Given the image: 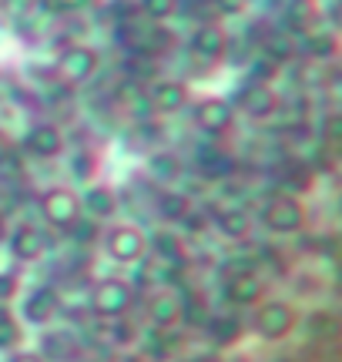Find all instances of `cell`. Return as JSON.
Instances as JSON below:
<instances>
[{
    "instance_id": "cell-1",
    "label": "cell",
    "mask_w": 342,
    "mask_h": 362,
    "mask_svg": "<svg viewBox=\"0 0 342 362\" xmlns=\"http://www.w3.org/2000/svg\"><path fill=\"white\" fill-rule=\"evenodd\" d=\"M252 325H255V332L265 342H282V339H289L295 332L299 312L292 309L289 302H282V298H262L255 305V312H252Z\"/></svg>"
},
{
    "instance_id": "cell-2",
    "label": "cell",
    "mask_w": 342,
    "mask_h": 362,
    "mask_svg": "<svg viewBox=\"0 0 342 362\" xmlns=\"http://www.w3.org/2000/svg\"><path fill=\"white\" fill-rule=\"evenodd\" d=\"M91 312L98 319H111V322H118L124 319L134 305V288L131 282H124V279H98L91 285Z\"/></svg>"
},
{
    "instance_id": "cell-3",
    "label": "cell",
    "mask_w": 342,
    "mask_h": 362,
    "mask_svg": "<svg viewBox=\"0 0 342 362\" xmlns=\"http://www.w3.org/2000/svg\"><path fill=\"white\" fill-rule=\"evenodd\" d=\"M105 252L114 265L131 269V265H141V262H145V255L151 252V245H148L145 228H138V225L128 221V225H111V228H107Z\"/></svg>"
},
{
    "instance_id": "cell-4",
    "label": "cell",
    "mask_w": 342,
    "mask_h": 362,
    "mask_svg": "<svg viewBox=\"0 0 342 362\" xmlns=\"http://www.w3.org/2000/svg\"><path fill=\"white\" fill-rule=\"evenodd\" d=\"M64 309V298L61 292L54 288V285H34V288H27L24 298H20V309H17V319L24 325H51L57 315Z\"/></svg>"
},
{
    "instance_id": "cell-5",
    "label": "cell",
    "mask_w": 342,
    "mask_h": 362,
    "mask_svg": "<svg viewBox=\"0 0 342 362\" xmlns=\"http://www.w3.org/2000/svg\"><path fill=\"white\" fill-rule=\"evenodd\" d=\"M40 215L54 228H78L81 225V194L67 185L47 188L40 194Z\"/></svg>"
},
{
    "instance_id": "cell-6",
    "label": "cell",
    "mask_w": 342,
    "mask_h": 362,
    "mask_svg": "<svg viewBox=\"0 0 342 362\" xmlns=\"http://www.w3.org/2000/svg\"><path fill=\"white\" fill-rule=\"evenodd\" d=\"M262 225L272 235H295L305 225V208L299 198L278 194L262 208Z\"/></svg>"
},
{
    "instance_id": "cell-7",
    "label": "cell",
    "mask_w": 342,
    "mask_h": 362,
    "mask_svg": "<svg viewBox=\"0 0 342 362\" xmlns=\"http://www.w3.org/2000/svg\"><path fill=\"white\" fill-rule=\"evenodd\" d=\"M7 248H11V255L17 262H37L47 255L51 235L44 232L40 225H34V221H20V225H13L11 235H7Z\"/></svg>"
},
{
    "instance_id": "cell-8",
    "label": "cell",
    "mask_w": 342,
    "mask_h": 362,
    "mask_svg": "<svg viewBox=\"0 0 342 362\" xmlns=\"http://www.w3.org/2000/svg\"><path fill=\"white\" fill-rule=\"evenodd\" d=\"M94 71H98V51L88 44H71L57 57V74L64 84H84L94 78Z\"/></svg>"
},
{
    "instance_id": "cell-9",
    "label": "cell",
    "mask_w": 342,
    "mask_h": 362,
    "mask_svg": "<svg viewBox=\"0 0 342 362\" xmlns=\"http://www.w3.org/2000/svg\"><path fill=\"white\" fill-rule=\"evenodd\" d=\"M225 292V302H232V305H242V309H255L265 296V282L259 272L252 269H235L222 285Z\"/></svg>"
},
{
    "instance_id": "cell-10",
    "label": "cell",
    "mask_w": 342,
    "mask_h": 362,
    "mask_svg": "<svg viewBox=\"0 0 342 362\" xmlns=\"http://www.w3.org/2000/svg\"><path fill=\"white\" fill-rule=\"evenodd\" d=\"M24 148L34 158H57L64 151V134H61L57 124L40 121V124H34V128L24 134Z\"/></svg>"
},
{
    "instance_id": "cell-11",
    "label": "cell",
    "mask_w": 342,
    "mask_h": 362,
    "mask_svg": "<svg viewBox=\"0 0 342 362\" xmlns=\"http://www.w3.org/2000/svg\"><path fill=\"white\" fill-rule=\"evenodd\" d=\"M81 194V218H91V221H107L114 218V211H118V198L111 188L105 185H91V188H84Z\"/></svg>"
},
{
    "instance_id": "cell-12",
    "label": "cell",
    "mask_w": 342,
    "mask_h": 362,
    "mask_svg": "<svg viewBox=\"0 0 342 362\" xmlns=\"http://www.w3.org/2000/svg\"><path fill=\"white\" fill-rule=\"evenodd\" d=\"M195 121L201 131H208L211 138H218L225 131H232V124H235V107L228 101H222V98H211V101H205L198 107Z\"/></svg>"
},
{
    "instance_id": "cell-13",
    "label": "cell",
    "mask_w": 342,
    "mask_h": 362,
    "mask_svg": "<svg viewBox=\"0 0 342 362\" xmlns=\"http://www.w3.org/2000/svg\"><path fill=\"white\" fill-rule=\"evenodd\" d=\"M276 107H278V98L265 81H255V84H249V88L238 94V111L249 117H269Z\"/></svg>"
},
{
    "instance_id": "cell-14",
    "label": "cell",
    "mask_w": 342,
    "mask_h": 362,
    "mask_svg": "<svg viewBox=\"0 0 342 362\" xmlns=\"http://www.w3.org/2000/svg\"><path fill=\"white\" fill-rule=\"evenodd\" d=\"M184 101H188V90L178 81H155L148 88V104L151 111H161V115H171V111H182Z\"/></svg>"
},
{
    "instance_id": "cell-15",
    "label": "cell",
    "mask_w": 342,
    "mask_h": 362,
    "mask_svg": "<svg viewBox=\"0 0 342 362\" xmlns=\"http://www.w3.org/2000/svg\"><path fill=\"white\" fill-rule=\"evenodd\" d=\"M228 51V34L215 24H201L191 34V54H198L201 61H218Z\"/></svg>"
},
{
    "instance_id": "cell-16",
    "label": "cell",
    "mask_w": 342,
    "mask_h": 362,
    "mask_svg": "<svg viewBox=\"0 0 342 362\" xmlns=\"http://www.w3.org/2000/svg\"><path fill=\"white\" fill-rule=\"evenodd\" d=\"M184 312V302L178 296H171V292H158V296L151 298V305H148V319L155 322V329H175L178 319H182Z\"/></svg>"
},
{
    "instance_id": "cell-17",
    "label": "cell",
    "mask_w": 342,
    "mask_h": 362,
    "mask_svg": "<svg viewBox=\"0 0 342 362\" xmlns=\"http://www.w3.org/2000/svg\"><path fill=\"white\" fill-rule=\"evenodd\" d=\"M215 228L228 242H245L252 232V218H249V211H242V208H225V211L215 215Z\"/></svg>"
},
{
    "instance_id": "cell-18",
    "label": "cell",
    "mask_w": 342,
    "mask_h": 362,
    "mask_svg": "<svg viewBox=\"0 0 342 362\" xmlns=\"http://www.w3.org/2000/svg\"><path fill=\"white\" fill-rule=\"evenodd\" d=\"M148 245H155V255L165 265H182L184 262V242L178 232H158L155 238H148Z\"/></svg>"
},
{
    "instance_id": "cell-19",
    "label": "cell",
    "mask_w": 342,
    "mask_h": 362,
    "mask_svg": "<svg viewBox=\"0 0 342 362\" xmlns=\"http://www.w3.org/2000/svg\"><path fill=\"white\" fill-rule=\"evenodd\" d=\"M238 336H242V322H238L235 315H211L208 319V339L215 346H228Z\"/></svg>"
},
{
    "instance_id": "cell-20",
    "label": "cell",
    "mask_w": 342,
    "mask_h": 362,
    "mask_svg": "<svg viewBox=\"0 0 342 362\" xmlns=\"http://www.w3.org/2000/svg\"><path fill=\"white\" fill-rule=\"evenodd\" d=\"M20 339H24V322L13 312L0 309V352L20 349Z\"/></svg>"
},
{
    "instance_id": "cell-21",
    "label": "cell",
    "mask_w": 342,
    "mask_h": 362,
    "mask_svg": "<svg viewBox=\"0 0 342 362\" xmlns=\"http://www.w3.org/2000/svg\"><path fill=\"white\" fill-rule=\"evenodd\" d=\"M198 161H201V171L211 175V178H225V175H232V168H235V165H232V158L225 155L222 148H215V144L201 148Z\"/></svg>"
},
{
    "instance_id": "cell-22",
    "label": "cell",
    "mask_w": 342,
    "mask_h": 362,
    "mask_svg": "<svg viewBox=\"0 0 342 362\" xmlns=\"http://www.w3.org/2000/svg\"><path fill=\"white\" fill-rule=\"evenodd\" d=\"M71 346H74V339L67 336V332H57V329H47L44 332V362H54V359H71Z\"/></svg>"
},
{
    "instance_id": "cell-23",
    "label": "cell",
    "mask_w": 342,
    "mask_h": 362,
    "mask_svg": "<svg viewBox=\"0 0 342 362\" xmlns=\"http://www.w3.org/2000/svg\"><path fill=\"white\" fill-rule=\"evenodd\" d=\"M158 208L168 221H184L188 218V198H184V194H161Z\"/></svg>"
},
{
    "instance_id": "cell-24",
    "label": "cell",
    "mask_w": 342,
    "mask_h": 362,
    "mask_svg": "<svg viewBox=\"0 0 342 362\" xmlns=\"http://www.w3.org/2000/svg\"><path fill=\"white\" fill-rule=\"evenodd\" d=\"M151 178L155 181H175L178 178V158L175 155H155L151 158Z\"/></svg>"
},
{
    "instance_id": "cell-25",
    "label": "cell",
    "mask_w": 342,
    "mask_h": 362,
    "mask_svg": "<svg viewBox=\"0 0 342 362\" xmlns=\"http://www.w3.org/2000/svg\"><path fill=\"white\" fill-rule=\"evenodd\" d=\"M138 7L148 21H168L171 13L178 11V0H141Z\"/></svg>"
},
{
    "instance_id": "cell-26",
    "label": "cell",
    "mask_w": 342,
    "mask_h": 362,
    "mask_svg": "<svg viewBox=\"0 0 342 362\" xmlns=\"http://www.w3.org/2000/svg\"><path fill=\"white\" fill-rule=\"evenodd\" d=\"M4 362H44V356L34 349H13V352H7Z\"/></svg>"
},
{
    "instance_id": "cell-27",
    "label": "cell",
    "mask_w": 342,
    "mask_h": 362,
    "mask_svg": "<svg viewBox=\"0 0 342 362\" xmlns=\"http://www.w3.org/2000/svg\"><path fill=\"white\" fill-rule=\"evenodd\" d=\"M54 11H81V7H88L91 0H47Z\"/></svg>"
},
{
    "instance_id": "cell-28",
    "label": "cell",
    "mask_w": 342,
    "mask_h": 362,
    "mask_svg": "<svg viewBox=\"0 0 342 362\" xmlns=\"http://www.w3.org/2000/svg\"><path fill=\"white\" fill-rule=\"evenodd\" d=\"M242 4H245V0H215V7H222L225 13H238Z\"/></svg>"
},
{
    "instance_id": "cell-29",
    "label": "cell",
    "mask_w": 342,
    "mask_h": 362,
    "mask_svg": "<svg viewBox=\"0 0 342 362\" xmlns=\"http://www.w3.org/2000/svg\"><path fill=\"white\" fill-rule=\"evenodd\" d=\"M272 362H292V359H272Z\"/></svg>"
}]
</instances>
